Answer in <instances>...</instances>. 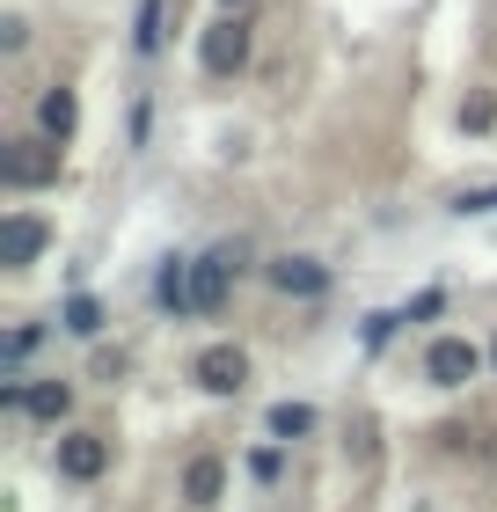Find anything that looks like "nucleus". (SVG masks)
Segmentation results:
<instances>
[{"label": "nucleus", "instance_id": "nucleus-1", "mask_svg": "<svg viewBox=\"0 0 497 512\" xmlns=\"http://www.w3.org/2000/svg\"><path fill=\"white\" fill-rule=\"evenodd\" d=\"M0 183L8 191H44V183H59V139H15V147H0Z\"/></svg>", "mask_w": 497, "mask_h": 512}, {"label": "nucleus", "instance_id": "nucleus-2", "mask_svg": "<svg viewBox=\"0 0 497 512\" xmlns=\"http://www.w3.org/2000/svg\"><path fill=\"white\" fill-rule=\"evenodd\" d=\"M483 366H490V352L476 337H432V344H424V381H432V388H468Z\"/></svg>", "mask_w": 497, "mask_h": 512}, {"label": "nucleus", "instance_id": "nucleus-3", "mask_svg": "<svg viewBox=\"0 0 497 512\" xmlns=\"http://www.w3.org/2000/svg\"><path fill=\"white\" fill-rule=\"evenodd\" d=\"M198 66H205L212 81H227V74H242V66H249V22H242V8L220 15V22L198 37Z\"/></svg>", "mask_w": 497, "mask_h": 512}, {"label": "nucleus", "instance_id": "nucleus-4", "mask_svg": "<svg viewBox=\"0 0 497 512\" xmlns=\"http://www.w3.org/2000/svg\"><path fill=\"white\" fill-rule=\"evenodd\" d=\"M242 271V249H205L191 256V308L198 315H220L227 308V278Z\"/></svg>", "mask_w": 497, "mask_h": 512}, {"label": "nucleus", "instance_id": "nucleus-5", "mask_svg": "<svg viewBox=\"0 0 497 512\" xmlns=\"http://www.w3.org/2000/svg\"><path fill=\"white\" fill-rule=\"evenodd\" d=\"M191 381L205 395H242L249 388V352L242 344H205V352L191 359Z\"/></svg>", "mask_w": 497, "mask_h": 512}, {"label": "nucleus", "instance_id": "nucleus-6", "mask_svg": "<svg viewBox=\"0 0 497 512\" xmlns=\"http://www.w3.org/2000/svg\"><path fill=\"white\" fill-rule=\"evenodd\" d=\"M44 249H52V227H44L37 213H8L0 220V264L8 271H30Z\"/></svg>", "mask_w": 497, "mask_h": 512}, {"label": "nucleus", "instance_id": "nucleus-7", "mask_svg": "<svg viewBox=\"0 0 497 512\" xmlns=\"http://www.w3.org/2000/svg\"><path fill=\"white\" fill-rule=\"evenodd\" d=\"M110 469V439L103 432H66L59 439V476L66 483H96Z\"/></svg>", "mask_w": 497, "mask_h": 512}, {"label": "nucleus", "instance_id": "nucleus-8", "mask_svg": "<svg viewBox=\"0 0 497 512\" xmlns=\"http://www.w3.org/2000/svg\"><path fill=\"white\" fill-rule=\"evenodd\" d=\"M271 286L293 293V300H322V293H329V264H315V256H278V264H271Z\"/></svg>", "mask_w": 497, "mask_h": 512}, {"label": "nucleus", "instance_id": "nucleus-9", "mask_svg": "<svg viewBox=\"0 0 497 512\" xmlns=\"http://www.w3.org/2000/svg\"><path fill=\"white\" fill-rule=\"evenodd\" d=\"M74 125H81V103H74V88H44V96H37V132L66 147V139H74Z\"/></svg>", "mask_w": 497, "mask_h": 512}, {"label": "nucleus", "instance_id": "nucleus-10", "mask_svg": "<svg viewBox=\"0 0 497 512\" xmlns=\"http://www.w3.org/2000/svg\"><path fill=\"white\" fill-rule=\"evenodd\" d=\"M66 410H74V388H66V381H22V417H44V425H59Z\"/></svg>", "mask_w": 497, "mask_h": 512}, {"label": "nucleus", "instance_id": "nucleus-11", "mask_svg": "<svg viewBox=\"0 0 497 512\" xmlns=\"http://www.w3.org/2000/svg\"><path fill=\"white\" fill-rule=\"evenodd\" d=\"M220 491H227V461L198 454L191 469H183V498H191V505H220Z\"/></svg>", "mask_w": 497, "mask_h": 512}, {"label": "nucleus", "instance_id": "nucleus-12", "mask_svg": "<svg viewBox=\"0 0 497 512\" xmlns=\"http://www.w3.org/2000/svg\"><path fill=\"white\" fill-rule=\"evenodd\" d=\"M154 300H161L169 315H198V308H191V256H169V264H161Z\"/></svg>", "mask_w": 497, "mask_h": 512}, {"label": "nucleus", "instance_id": "nucleus-13", "mask_svg": "<svg viewBox=\"0 0 497 512\" xmlns=\"http://www.w3.org/2000/svg\"><path fill=\"white\" fill-rule=\"evenodd\" d=\"M315 425H322L315 403H271V417H264V432L286 439V447H293V439H315Z\"/></svg>", "mask_w": 497, "mask_h": 512}, {"label": "nucleus", "instance_id": "nucleus-14", "mask_svg": "<svg viewBox=\"0 0 497 512\" xmlns=\"http://www.w3.org/2000/svg\"><path fill=\"white\" fill-rule=\"evenodd\" d=\"M59 330H74V337H103V300H96V293H66Z\"/></svg>", "mask_w": 497, "mask_h": 512}, {"label": "nucleus", "instance_id": "nucleus-15", "mask_svg": "<svg viewBox=\"0 0 497 512\" xmlns=\"http://www.w3.org/2000/svg\"><path fill=\"white\" fill-rule=\"evenodd\" d=\"M161 15H169L161 0H139V15H132V52H139V59L161 52Z\"/></svg>", "mask_w": 497, "mask_h": 512}, {"label": "nucleus", "instance_id": "nucleus-16", "mask_svg": "<svg viewBox=\"0 0 497 512\" xmlns=\"http://www.w3.org/2000/svg\"><path fill=\"white\" fill-rule=\"evenodd\" d=\"M249 476H256V483H278V476H286V439H264V447L249 454Z\"/></svg>", "mask_w": 497, "mask_h": 512}, {"label": "nucleus", "instance_id": "nucleus-17", "mask_svg": "<svg viewBox=\"0 0 497 512\" xmlns=\"http://www.w3.org/2000/svg\"><path fill=\"white\" fill-rule=\"evenodd\" d=\"M37 344H44V322H22V330H8V344H0V359H8V374H15V366H22V359L37 352Z\"/></svg>", "mask_w": 497, "mask_h": 512}, {"label": "nucleus", "instance_id": "nucleus-18", "mask_svg": "<svg viewBox=\"0 0 497 512\" xmlns=\"http://www.w3.org/2000/svg\"><path fill=\"white\" fill-rule=\"evenodd\" d=\"M454 213H461V220H490V213H497V183H476V191H461V198H454Z\"/></svg>", "mask_w": 497, "mask_h": 512}, {"label": "nucleus", "instance_id": "nucleus-19", "mask_svg": "<svg viewBox=\"0 0 497 512\" xmlns=\"http://www.w3.org/2000/svg\"><path fill=\"white\" fill-rule=\"evenodd\" d=\"M432 315H446V286H424L410 308H402V322H432Z\"/></svg>", "mask_w": 497, "mask_h": 512}, {"label": "nucleus", "instance_id": "nucleus-20", "mask_svg": "<svg viewBox=\"0 0 497 512\" xmlns=\"http://www.w3.org/2000/svg\"><path fill=\"white\" fill-rule=\"evenodd\" d=\"M395 330H402V308H395V315H366V352H381Z\"/></svg>", "mask_w": 497, "mask_h": 512}, {"label": "nucleus", "instance_id": "nucleus-21", "mask_svg": "<svg viewBox=\"0 0 497 512\" xmlns=\"http://www.w3.org/2000/svg\"><path fill=\"white\" fill-rule=\"evenodd\" d=\"M0 44H8V52H22V44H30V22L8 15V22H0Z\"/></svg>", "mask_w": 497, "mask_h": 512}, {"label": "nucleus", "instance_id": "nucleus-22", "mask_svg": "<svg viewBox=\"0 0 497 512\" xmlns=\"http://www.w3.org/2000/svg\"><path fill=\"white\" fill-rule=\"evenodd\" d=\"M490 366H497V337H490Z\"/></svg>", "mask_w": 497, "mask_h": 512}, {"label": "nucleus", "instance_id": "nucleus-23", "mask_svg": "<svg viewBox=\"0 0 497 512\" xmlns=\"http://www.w3.org/2000/svg\"><path fill=\"white\" fill-rule=\"evenodd\" d=\"M227 8H249V0H227Z\"/></svg>", "mask_w": 497, "mask_h": 512}]
</instances>
